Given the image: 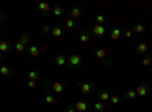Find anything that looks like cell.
<instances>
[{
    "label": "cell",
    "mask_w": 152,
    "mask_h": 112,
    "mask_svg": "<svg viewBox=\"0 0 152 112\" xmlns=\"http://www.w3.org/2000/svg\"><path fill=\"white\" fill-rule=\"evenodd\" d=\"M67 64H69V67H70L72 70H79V68L82 67V59H81V56H79L78 53L72 52L70 56L67 58Z\"/></svg>",
    "instance_id": "obj_1"
},
{
    "label": "cell",
    "mask_w": 152,
    "mask_h": 112,
    "mask_svg": "<svg viewBox=\"0 0 152 112\" xmlns=\"http://www.w3.org/2000/svg\"><path fill=\"white\" fill-rule=\"evenodd\" d=\"M78 85H79V88H81V92L84 95H88V94H91L94 91V85L91 82H84V80H78Z\"/></svg>",
    "instance_id": "obj_2"
},
{
    "label": "cell",
    "mask_w": 152,
    "mask_h": 112,
    "mask_svg": "<svg viewBox=\"0 0 152 112\" xmlns=\"http://www.w3.org/2000/svg\"><path fill=\"white\" fill-rule=\"evenodd\" d=\"M135 92H137L138 97H146V95H149V92H151V86H149L148 83H140V85L135 88Z\"/></svg>",
    "instance_id": "obj_3"
},
{
    "label": "cell",
    "mask_w": 152,
    "mask_h": 112,
    "mask_svg": "<svg viewBox=\"0 0 152 112\" xmlns=\"http://www.w3.org/2000/svg\"><path fill=\"white\" fill-rule=\"evenodd\" d=\"M37 11L41 12V15H47L49 12H52V6H50V3L47 2H41L37 5Z\"/></svg>",
    "instance_id": "obj_4"
},
{
    "label": "cell",
    "mask_w": 152,
    "mask_h": 112,
    "mask_svg": "<svg viewBox=\"0 0 152 112\" xmlns=\"http://www.w3.org/2000/svg\"><path fill=\"white\" fill-rule=\"evenodd\" d=\"M75 109L76 112H88V109H90V103L85 102V100H78L75 105Z\"/></svg>",
    "instance_id": "obj_5"
},
{
    "label": "cell",
    "mask_w": 152,
    "mask_h": 112,
    "mask_svg": "<svg viewBox=\"0 0 152 112\" xmlns=\"http://www.w3.org/2000/svg\"><path fill=\"white\" fill-rule=\"evenodd\" d=\"M26 50H28V55L31 56V58H38L40 56V47H37V46H34V44H31V46H28L26 47Z\"/></svg>",
    "instance_id": "obj_6"
},
{
    "label": "cell",
    "mask_w": 152,
    "mask_h": 112,
    "mask_svg": "<svg viewBox=\"0 0 152 112\" xmlns=\"http://www.w3.org/2000/svg\"><path fill=\"white\" fill-rule=\"evenodd\" d=\"M91 32H93V35L96 36V38H102V36L105 35V32H107V30H105V27H104V26H99V24H94Z\"/></svg>",
    "instance_id": "obj_7"
},
{
    "label": "cell",
    "mask_w": 152,
    "mask_h": 112,
    "mask_svg": "<svg viewBox=\"0 0 152 112\" xmlns=\"http://www.w3.org/2000/svg\"><path fill=\"white\" fill-rule=\"evenodd\" d=\"M52 36H55V38H59V36H62V33H64V26L62 24H56V26L52 27Z\"/></svg>",
    "instance_id": "obj_8"
},
{
    "label": "cell",
    "mask_w": 152,
    "mask_h": 112,
    "mask_svg": "<svg viewBox=\"0 0 152 112\" xmlns=\"http://www.w3.org/2000/svg\"><path fill=\"white\" fill-rule=\"evenodd\" d=\"M135 48H137V53H140V55H143V53H148V50H149V44H148L146 41H142V43H137Z\"/></svg>",
    "instance_id": "obj_9"
},
{
    "label": "cell",
    "mask_w": 152,
    "mask_h": 112,
    "mask_svg": "<svg viewBox=\"0 0 152 112\" xmlns=\"http://www.w3.org/2000/svg\"><path fill=\"white\" fill-rule=\"evenodd\" d=\"M64 90H66L64 83H61V82L52 83V92H53V94H62V92H64Z\"/></svg>",
    "instance_id": "obj_10"
},
{
    "label": "cell",
    "mask_w": 152,
    "mask_h": 112,
    "mask_svg": "<svg viewBox=\"0 0 152 112\" xmlns=\"http://www.w3.org/2000/svg\"><path fill=\"white\" fill-rule=\"evenodd\" d=\"M53 61H55V65L56 67H64L67 64V58H66V55H62V53L61 55H56Z\"/></svg>",
    "instance_id": "obj_11"
},
{
    "label": "cell",
    "mask_w": 152,
    "mask_h": 112,
    "mask_svg": "<svg viewBox=\"0 0 152 112\" xmlns=\"http://www.w3.org/2000/svg\"><path fill=\"white\" fill-rule=\"evenodd\" d=\"M18 43H21L23 46H26V47L31 46V44H29V43H31V35H29L28 32H23V33L18 36Z\"/></svg>",
    "instance_id": "obj_12"
},
{
    "label": "cell",
    "mask_w": 152,
    "mask_h": 112,
    "mask_svg": "<svg viewBox=\"0 0 152 112\" xmlns=\"http://www.w3.org/2000/svg\"><path fill=\"white\" fill-rule=\"evenodd\" d=\"M70 18H73V20H76L78 17H81V14H82V11H81V8L79 6H73L72 9H70Z\"/></svg>",
    "instance_id": "obj_13"
},
{
    "label": "cell",
    "mask_w": 152,
    "mask_h": 112,
    "mask_svg": "<svg viewBox=\"0 0 152 112\" xmlns=\"http://www.w3.org/2000/svg\"><path fill=\"white\" fill-rule=\"evenodd\" d=\"M120 35H122V30H120L119 27H113L111 32H110V38H111L113 41H117V40L120 38Z\"/></svg>",
    "instance_id": "obj_14"
},
{
    "label": "cell",
    "mask_w": 152,
    "mask_h": 112,
    "mask_svg": "<svg viewBox=\"0 0 152 112\" xmlns=\"http://www.w3.org/2000/svg\"><path fill=\"white\" fill-rule=\"evenodd\" d=\"M11 50V44L8 43V41H5V40H2L0 41V53H8Z\"/></svg>",
    "instance_id": "obj_15"
},
{
    "label": "cell",
    "mask_w": 152,
    "mask_h": 112,
    "mask_svg": "<svg viewBox=\"0 0 152 112\" xmlns=\"http://www.w3.org/2000/svg\"><path fill=\"white\" fill-rule=\"evenodd\" d=\"M145 30H146V26L143 23H135L132 26V32H135V33H145Z\"/></svg>",
    "instance_id": "obj_16"
},
{
    "label": "cell",
    "mask_w": 152,
    "mask_h": 112,
    "mask_svg": "<svg viewBox=\"0 0 152 112\" xmlns=\"http://www.w3.org/2000/svg\"><path fill=\"white\" fill-rule=\"evenodd\" d=\"M94 56L97 59H100V61H104V59H107V50H105V48H96V50H94Z\"/></svg>",
    "instance_id": "obj_17"
},
{
    "label": "cell",
    "mask_w": 152,
    "mask_h": 112,
    "mask_svg": "<svg viewBox=\"0 0 152 112\" xmlns=\"http://www.w3.org/2000/svg\"><path fill=\"white\" fill-rule=\"evenodd\" d=\"M97 97H99V102H107V100H110V92L107 91V90H102V91H99L97 92Z\"/></svg>",
    "instance_id": "obj_18"
},
{
    "label": "cell",
    "mask_w": 152,
    "mask_h": 112,
    "mask_svg": "<svg viewBox=\"0 0 152 112\" xmlns=\"http://www.w3.org/2000/svg\"><path fill=\"white\" fill-rule=\"evenodd\" d=\"M105 21H107V15H105V14H97V15L94 17V23L99 24V26H104Z\"/></svg>",
    "instance_id": "obj_19"
},
{
    "label": "cell",
    "mask_w": 152,
    "mask_h": 112,
    "mask_svg": "<svg viewBox=\"0 0 152 112\" xmlns=\"http://www.w3.org/2000/svg\"><path fill=\"white\" fill-rule=\"evenodd\" d=\"M79 41L82 43V44H88L90 43V35H88V32H81L79 33Z\"/></svg>",
    "instance_id": "obj_20"
},
{
    "label": "cell",
    "mask_w": 152,
    "mask_h": 112,
    "mask_svg": "<svg viewBox=\"0 0 152 112\" xmlns=\"http://www.w3.org/2000/svg\"><path fill=\"white\" fill-rule=\"evenodd\" d=\"M62 12H64L62 6H59V5H55V6H52V14H53L55 17H61V15H62Z\"/></svg>",
    "instance_id": "obj_21"
},
{
    "label": "cell",
    "mask_w": 152,
    "mask_h": 112,
    "mask_svg": "<svg viewBox=\"0 0 152 112\" xmlns=\"http://www.w3.org/2000/svg\"><path fill=\"white\" fill-rule=\"evenodd\" d=\"M93 108H94L96 112H104V111H105V105H104V102H99V100L93 103Z\"/></svg>",
    "instance_id": "obj_22"
},
{
    "label": "cell",
    "mask_w": 152,
    "mask_h": 112,
    "mask_svg": "<svg viewBox=\"0 0 152 112\" xmlns=\"http://www.w3.org/2000/svg\"><path fill=\"white\" fill-rule=\"evenodd\" d=\"M28 76H29L31 80H35V82H37V80H40V73H38L37 70H31V71L28 73Z\"/></svg>",
    "instance_id": "obj_23"
},
{
    "label": "cell",
    "mask_w": 152,
    "mask_h": 112,
    "mask_svg": "<svg viewBox=\"0 0 152 112\" xmlns=\"http://www.w3.org/2000/svg\"><path fill=\"white\" fill-rule=\"evenodd\" d=\"M44 100H46V103H47V105H53L56 98H55L53 92H47V94H46V97H44Z\"/></svg>",
    "instance_id": "obj_24"
},
{
    "label": "cell",
    "mask_w": 152,
    "mask_h": 112,
    "mask_svg": "<svg viewBox=\"0 0 152 112\" xmlns=\"http://www.w3.org/2000/svg\"><path fill=\"white\" fill-rule=\"evenodd\" d=\"M135 97H137L135 90H128V91L125 92V98H126V100H134Z\"/></svg>",
    "instance_id": "obj_25"
},
{
    "label": "cell",
    "mask_w": 152,
    "mask_h": 112,
    "mask_svg": "<svg viewBox=\"0 0 152 112\" xmlns=\"http://www.w3.org/2000/svg\"><path fill=\"white\" fill-rule=\"evenodd\" d=\"M0 74H2V76L3 77H8L9 76V74H11V68L8 67V65H2V67H0Z\"/></svg>",
    "instance_id": "obj_26"
},
{
    "label": "cell",
    "mask_w": 152,
    "mask_h": 112,
    "mask_svg": "<svg viewBox=\"0 0 152 112\" xmlns=\"http://www.w3.org/2000/svg\"><path fill=\"white\" fill-rule=\"evenodd\" d=\"M64 24H66V27H67V29H73V27H75V20L69 17V18L66 20V23H64Z\"/></svg>",
    "instance_id": "obj_27"
},
{
    "label": "cell",
    "mask_w": 152,
    "mask_h": 112,
    "mask_svg": "<svg viewBox=\"0 0 152 112\" xmlns=\"http://www.w3.org/2000/svg\"><path fill=\"white\" fill-rule=\"evenodd\" d=\"M142 64H143L145 67H149V65L152 64V58H151V56H145V58L142 59Z\"/></svg>",
    "instance_id": "obj_28"
},
{
    "label": "cell",
    "mask_w": 152,
    "mask_h": 112,
    "mask_svg": "<svg viewBox=\"0 0 152 112\" xmlns=\"http://www.w3.org/2000/svg\"><path fill=\"white\" fill-rule=\"evenodd\" d=\"M119 102H120V97L119 95H111L110 97V103L111 105H119Z\"/></svg>",
    "instance_id": "obj_29"
},
{
    "label": "cell",
    "mask_w": 152,
    "mask_h": 112,
    "mask_svg": "<svg viewBox=\"0 0 152 112\" xmlns=\"http://www.w3.org/2000/svg\"><path fill=\"white\" fill-rule=\"evenodd\" d=\"M15 50H17L18 53H21V52L26 50V46H23L21 43H18V41H17V44H15Z\"/></svg>",
    "instance_id": "obj_30"
},
{
    "label": "cell",
    "mask_w": 152,
    "mask_h": 112,
    "mask_svg": "<svg viewBox=\"0 0 152 112\" xmlns=\"http://www.w3.org/2000/svg\"><path fill=\"white\" fill-rule=\"evenodd\" d=\"M35 86H37V82H35V80H31V79H29V80H28V88H29V90H34Z\"/></svg>",
    "instance_id": "obj_31"
},
{
    "label": "cell",
    "mask_w": 152,
    "mask_h": 112,
    "mask_svg": "<svg viewBox=\"0 0 152 112\" xmlns=\"http://www.w3.org/2000/svg\"><path fill=\"white\" fill-rule=\"evenodd\" d=\"M50 32H52V27H50L49 24H44L43 26V33H50Z\"/></svg>",
    "instance_id": "obj_32"
},
{
    "label": "cell",
    "mask_w": 152,
    "mask_h": 112,
    "mask_svg": "<svg viewBox=\"0 0 152 112\" xmlns=\"http://www.w3.org/2000/svg\"><path fill=\"white\" fill-rule=\"evenodd\" d=\"M131 35H132V30L131 29H126L125 30V38H131Z\"/></svg>",
    "instance_id": "obj_33"
},
{
    "label": "cell",
    "mask_w": 152,
    "mask_h": 112,
    "mask_svg": "<svg viewBox=\"0 0 152 112\" xmlns=\"http://www.w3.org/2000/svg\"><path fill=\"white\" fill-rule=\"evenodd\" d=\"M6 20V14H5V12H2V11H0V23H3Z\"/></svg>",
    "instance_id": "obj_34"
},
{
    "label": "cell",
    "mask_w": 152,
    "mask_h": 112,
    "mask_svg": "<svg viewBox=\"0 0 152 112\" xmlns=\"http://www.w3.org/2000/svg\"><path fill=\"white\" fill-rule=\"evenodd\" d=\"M66 112H76V109H75V106H69L66 109Z\"/></svg>",
    "instance_id": "obj_35"
},
{
    "label": "cell",
    "mask_w": 152,
    "mask_h": 112,
    "mask_svg": "<svg viewBox=\"0 0 152 112\" xmlns=\"http://www.w3.org/2000/svg\"><path fill=\"white\" fill-rule=\"evenodd\" d=\"M40 52H41V53H46V52H47V46H43V47L40 48Z\"/></svg>",
    "instance_id": "obj_36"
},
{
    "label": "cell",
    "mask_w": 152,
    "mask_h": 112,
    "mask_svg": "<svg viewBox=\"0 0 152 112\" xmlns=\"http://www.w3.org/2000/svg\"><path fill=\"white\" fill-rule=\"evenodd\" d=\"M0 62H3V55L0 53Z\"/></svg>",
    "instance_id": "obj_37"
},
{
    "label": "cell",
    "mask_w": 152,
    "mask_h": 112,
    "mask_svg": "<svg viewBox=\"0 0 152 112\" xmlns=\"http://www.w3.org/2000/svg\"><path fill=\"white\" fill-rule=\"evenodd\" d=\"M151 30H152V23H151Z\"/></svg>",
    "instance_id": "obj_38"
},
{
    "label": "cell",
    "mask_w": 152,
    "mask_h": 112,
    "mask_svg": "<svg viewBox=\"0 0 152 112\" xmlns=\"http://www.w3.org/2000/svg\"><path fill=\"white\" fill-rule=\"evenodd\" d=\"M151 17H152V11H151Z\"/></svg>",
    "instance_id": "obj_39"
}]
</instances>
